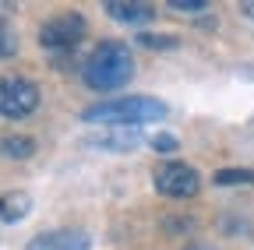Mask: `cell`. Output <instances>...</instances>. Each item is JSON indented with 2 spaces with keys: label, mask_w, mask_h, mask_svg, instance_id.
Here are the masks:
<instances>
[{
  "label": "cell",
  "mask_w": 254,
  "mask_h": 250,
  "mask_svg": "<svg viewBox=\"0 0 254 250\" xmlns=\"http://www.w3.org/2000/svg\"><path fill=\"white\" fill-rule=\"evenodd\" d=\"M81 78L95 92H117V88H124L127 81L134 78V56H131V50H127L124 43H117V39L99 43L88 53L85 67H81Z\"/></svg>",
  "instance_id": "cell-1"
},
{
  "label": "cell",
  "mask_w": 254,
  "mask_h": 250,
  "mask_svg": "<svg viewBox=\"0 0 254 250\" xmlns=\"http://www.w3.org/2000/svg\"><path fill=\"white\" fill-rule=\"evenodd\" d=\"M163 116H166V102L152 96H124L110 102H95L81 113L85 123H106V127H141V123L163 120Z\"/></svg>",
  "instance_id": "cell-2"
},
{
  "label": "cell",
  "mask_w": 254,
  "mask_h": 250,
  "mask_svg": "<svg viewBox=\"0 0 254 250\" xmlns=\"http://www.w3.org/2000/svg\"><path fill=\"white\" fill-rule=\"evenodd\" d=\"M85 32H88V21L81 18V14H74V11H67V14H57V18H50L43 28H39V43L50 50V53H71L81 39H85Z\"/></svg>",
  "instance_id": "cell-3"
},
{
  "label": "cell",
  "mask_w": 254,
  "mask_h": 250,
  "mask_svg": "<svg viewBox=\"0 0 254 250\" xmlns=\"http://www.w3.org/2000/svg\"><path fill=\"white\" fill-rule=\"evenodd\" d=\"M39 106V85L36 81H28V78H0V116H28V113H36Z\"/></svg>",
  "instance_id": "cell-4"
},
{
  "label": "cell",
  "mask_w": 254,
  "mask_h": 250,
  "mask_svg": "<svg viewBox=\"0 0 254 250\" xmlns=\"http://www.w3.org/2000/svg\"><path fill=\"white\" fill-rule=\"evenodd\" d=\"M198 187H201V180L187 162H166L155 169V191L163 198H194Z\"/></svg>",
  "instance_id": "cell-5"
},
{
  "label": "cell",
  "mask_w": 254,
  "mask_h": 250,
  "mask_svg": "<svg viewBox=\"0 0 254 250\" xmlns=\"http://www.w3.org/2000/svg\"><path fill=\"white\" fill-rule=\"evenodd\" d=\"M25 250H92V240L81 229H53V233H39L36 240H28Z\"/></svg>",
  "instance_id": "cell-6"
},
{
  "label": "cell",
  "mask_w": 254,
  "mask_h": 250,
  "mask_svg": "<svg viewBox=\"0 0 254 250\" xmlns=\"http://www.w3.org/2000/svg\"><path fill=\"white\" fill-rule=\"evenodd\" d=\"M103 7H106L110 18H117V21H124V25H145V21H152V14H155V7L145 4V0H106Z\"/></svg>",
  "instance_id": "cell-7"
},
{
  "label": "cell",
  "mask_w": 254,
  "mask_h": 250,
  "mask_svg": "<svg viewBox=\"0 0 254 250\" xmlns=\"http://www.w3.org/2000/svg\"><path fill=\"white\" fill-rule=\"evenodd\" d=\"M88 145L106 148V151H131L138 145V131H106V134H92Z\"/></svg>",
  "instance_id": "cell-8"
},
{
  "label": "cell",
  "mask_w": 254,
  "mask_h": 250,
  "mask_svg": "<svg viewBox=\"0 0 254 250\" xmlns=\"http://www.w3.org/2000/svg\"><path fill=\"white\" fill-rule=\"evenodd\" d=\"M32 208V198L21 194V191H11V194H0V222H21Z\"/></svg>",
  "instance_id": "cell-9"
},
{
  "label": "cell",
  "mask_w": 254,
  "mask_h": 250,
  "mask_svg": "<svg viewBox=\"0 0 254 250\" xmlns=\"http://www.w3.org/2000/svg\"><path fill=\"white\" fill-rule=\"evenodd\" d=\"M0 151H4L7 159H32V155H36V141L21 138V134H7L0 141Z\"/></svg>",
  "instance_id": "cell-10"
},
{
  "label": "cell",
  "mask_w": 254,
  "mask_h": 250,
  "mask_svg": "<svg viewBox=\"0 0 254 250\" xmlns=\"http://www.w3.org/2000/svg\"><path fill=\"white\" fill-rule=\"evenodd\" d=\"M212 180L215 187H240V183H254V169H219Z\"/></svg>",
  "instance_id": "cell-11"
},
{
  "label": "cell",
  "mask_w": 254,
  "mask_h": 250,
  "mask_svg": "<svg viewBox=\"0 0 254 250\" xmlns=\"http://www.w3.org/2000/svg\"><path fill=\"white\" fill-rule=\"evenodd\" d=\"M14 53H18V36H14V28L0 18V60H7Z\"/></svg>",
  "instance_id": "cell-12"
},
{
  "label": "cell",
  "mask_w": 254,
  "mask_h": 250,
  "mask_svg": "<svg viewBox=\"0 0 254 250\" xmlns=\"http://www.w3.org/2000/svg\"><path fill=\"white\" fill-rule=\"evenodd\" d=\"M138 43H141V46H148V50H173V46H177V39H173V36H155V32H141V36H138Z\"/></svg>",
  "instance_id": "cell-13"
},
{
  "label": "cell",
  "mask_w": 254,
  "mask_h": 250,
  "mask_svg": "<svg viewBox=\"0 0 254 250\" xmlns=\"http://www.w3.org/2000/svg\"><path fill=\"white\" fill-rule=\"evenodd\" d=\"M152 148H155V151H163V155H170V151L180 148V141H177L173 134H155V138H152Z\"/></svg>",
  "instance_id": "cell-14"
},
{
  "label": "cell",
  "mask_w": 254,
  "mask_h": 250,
  "mask_svg": "<svg viewBox=\"0 0 254 250\" xmlns=\"http://www.w3.org/2000/svg\"><path fill=\"white\" fill-rule=\"evenodd\" d=\"M170 7H173V11H187V14H194V11H205L208 4H205V0H170Z\"/></svg>",
  "instance_id": "cell-15"
},
{
  "label": "cell",
  "mask_w": 254,
  "mask_h": 250,
  "mask_svg": "<svg viewBox=\"0 0 254 250\" xmlns=\"http://www.w3.org/2000/svg\"><path fill=\"white\" fill-rule=\"evenodd\" d=\"M240 7H244V14H247V18H254V0H247V4H240Z\"/></svg>",
  "instance_id": "cell-16"
},
{
  "label": "cell",
  "mask_w": 254,
  "mask_h": 250,
  "mask_svg": "<svg viewBox=\"0 0 254 250\" xmlns=\"http://www.w3.org/2000/svg\"><path fill=\"white\" fill-rule=\"evenodd\" d=\"M187 250H212V247H187Z\"/></svg>",
  "instance_id": "cell-17"
}]
</instances>
